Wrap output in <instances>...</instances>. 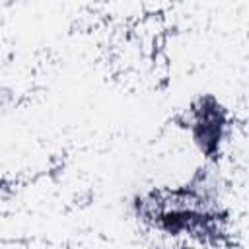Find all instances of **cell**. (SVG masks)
<instances>
[{"label": "cell", "instance_id": "cell-1", "mask_svg": "<svg viewBox=\"0 0 249 249\" xmlns=\"http://www.w3.org/2000/svg\"><path fill=\"white\" fill-rule=\"evenodd\" d=\"M228 115L226 109L210 95L200 97L189 109L187 126L191 130L193 142L206 158H216L228 134Z\"/></svg>", "mask_w": 249, "mask_h": 249}]
</instances>
